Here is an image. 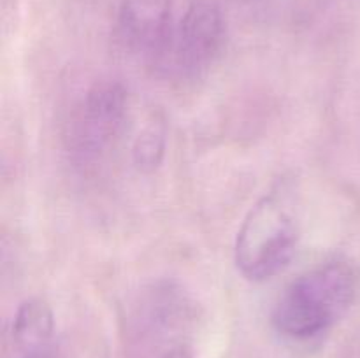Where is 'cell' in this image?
I'll use <instances>...</instances> for the list:
<instances>
[{
    "mask_svg": "<svg viewBox=\"0 0 360 358\" xmlns=\"http://www.w3.org/2000/svg\"><path fill=\"white\" fill-rule=\"evenodd\" d=\"M360 272L354 262L334 258L302 274L285 290L273 311V323L290 339L326 332L354 304Z\"/></svg>",
    "mask_w": 360,
    "mask_h": 358,
    "instance_id": "obj_1",
    "label": "cell"
},
{
    "mask_svg": "<svg viewBox=\"0 0 360 358\" xmlns=\"http://www.w3.org/2000/svg\"><path fill=\"white\" fill-rule=\"evenodd\" d=\"M299 241V223L287 204L267 195L252 207L236 239V265L250 281H266L288 265Z\"/></svg>",
    "mask_w": 360,
    "mask_h": 358,
    "instance_id": "obj_2",
    "label": "cell"
},
{
    "mask_svg": "<svg viewBox=\"0 0 360 358\" xmlns=\"http://www.w3.org/2000/svg\"><path fill=\"white\" fill-rule=\"evenodd\" d=\"M129 97L122 84H95L77 109L70 132V150L81 160L102 157L125 128Z\"/></svg>",
    "mask_w": 360,
    "mask_h": 358,
    "instance_id": "obj_3",
    "label": "cell"
},
{
    "mask_svg": "<svg viewBox=\"0 0 360 358\" xmlns=\"http://www.w3.org/2000/svg\"><path fill=\"white\" fill-rule=\"evenodd\" d=\"M120 42L134 55L162 62L174 46L169 0H123L118 14Z\"/></svg>",
    "mask_w": 360,
    "mask_h": 358,
    "instance_id": "obj_4",
    "label": "cell"
},
{
    "mask_svg": "<svg viewBox=\"0 0 360 358\" xmlns=\"http://www.w3.org/2000/svg\"><path fill=\"white\" fill-rule=\"evenodd\" d=\"M224 35L225 21L220 6L214 0L192 2L174 42L176 67L185 76H199L220 53Z\"/></svg>",
    "mask_w": 360,
    "mask_h": 358,
    "instance_id": "obj_5",
    "label": "cell"
},
{
    "mask_svg": "<svg viewBox=\"0 0 360 358\" xmlns=\"http://www.w3.org/2000/svg\"><path fill=\"white\" fill-rule=\"evenodd\" d=\"M55 319L53 311L42 298L25 300L18 309L13 321V339L28 354L44 350L46 343L51 339Z\"/></svg>",
    "mask_w": 360,
    "mask_h": 358,
    "instance_id": "obj_6",
    "label": "cell"
},
{
    "mask_svg": "<svg viewBox=\"0 0 360 358\" xmlns=\"http://www.w3.org/2000/svg\"><path fill=\"white\" fill-rule=\"evenodd\" d=\"M164 126L151 123L137 139L134 147V160L136 165L143 171H153L158 167L162 157H164Z\"/></svg>",
    "mask_w": 360,
    "mask_h": 358,
    "instance_id": "obj_7",
    "label": "cell"
},
{
    "mask_svg": "<svg viewBox=\"0 0 360 358\" xmlns=\"http://www.w3.org/2000/svg\"><path fill=\"white\" fill-rule=\"evenodd\" d=\"M162 358H190V354L183 347H176V350H171L169 353H165Z\"/></svg>",
    "mask_w": 360,
    "mask_h": 358,
    "instance_id": "obj_8",
    "label": "cell"
},
{
    "mask_svg": "<svg viewBox=\"0 0 360 358\" xmlns=\"http://www.w3.org/2000/svg\"><path fill=\"white\" fill-rule=\"evenodd\" d=\"M27 358H56L51 351L48 350H41V351H35V353L27 354Z\"/></svg>",
    "mask_w": 360,
    "mask_h": 358,
    "instance_id": "obj_9",
    "label": "cell"
}]
</instances>
